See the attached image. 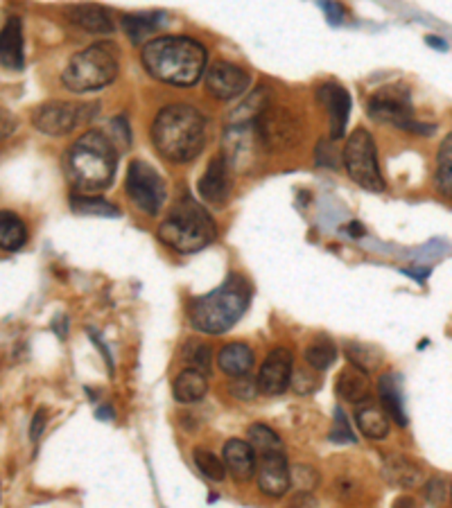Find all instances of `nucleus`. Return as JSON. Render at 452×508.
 I'll return each instance as SVG.
<instances>
[{"label": "nucleus", "instance_id": "nucleus-1", "mask_svg": "<svg viewBox=\"0 0 452 508\" xmlns=\"http://www.w3.org/2000/svg\"><path fill=\"white\" fill-rule=\"evenodd\" d=\"M141 59L154 80L172 86H193L206 68V47L184 34L156 37L143 46Z\"/></svg>", "mask_w": 452, "mask_h": 508}, {"label": "nucleus", "instance_id": "nucleus-2", "mask_svg": "<svg viewBox=\"0 0 452 508\" xmlns=\"http://www.w3.org/2000/svg\"><path fill=\"white\" fill-rule=\"evenodd\" d=\"M152 142L163 159L190 163L206 145V120L193 104H168L152 123Z\"/></svg>", "mask_w": 452, "mask_h": 508}, {"label": "nucleus", "instance_id": "nucleus-3", "mask_svg": "<svg viewBox=\"0 0 452 508\" xmlns=\"http://www.w3.org/2000/svg\"><path fill=\"white\" fill-rule=\"evenodd\" d=\"M249 298V282L238 273H231L217 289L204 297L190 298L186 314H188L190 325L199 332L222 334L245 316Z\"/></svg>", "mask_w": 452, "mask_h": 508}, {"label": "nucleus", "instance_id": "nucleus-4", "mask_svg": "<svg viewBox=\"0 0 452 508\" xmlns=\"http://www.w3.org/2000/svg\"><path fill=\"white\" fill-rule=\"evenodd\" d=\"M118 165V151L104 133L86 132L66 154V169L82 193H100L111 185Z\"/></svg>", "mask_w": 452, "mask_h": 508}, {"label": "nucleus", "instance_id": "nucleus-5", "mask_svg": "<svg viewBox=\"0 0 452 508\" xmlns=\"http://www.w3.org/2000/svg\"><path fill=\"white\" fill-rule=\"evenodd\" d=\"M156 236L165 246L175 249L177 254L188 255L206 249L215 240L217 226L206 212V208L199 206L195 199L184 197L161 221Z\"/></svg>", "mask_w": 452, "mask_h": 508}, {"label": "nucleus", "instance_id": "nucleus-6", "mask_svg": "<svg viewBox=\"0 0 452 508\" xmlns=\"http://www.w3.org/2000/svg\"><path fill=\"white\" fill-rule=\"evenodd\" d=\"M118 47L109 41H100L73 55L62 73V84L71 93H89L111 84L118 77Z\"/></svg>", "mask_w": 452, "mask_h": 508}, {"label": "nucleus", "instance_id": "nucleus-7", "mask_svg": "<svg viewBox=\"0 0 452 508\" xmlns=\"http://www.w3.org/2000/svg\"><path fill=\"white\" fill-rule=\"evenodd\" d=\"M367 111L376 123L391 125V127H398L403 132L421 133V136H430L434 132V127L419 123L414 118V111H412L410 102V90L405 86H385V89H378L376 93L369 98Z\"/></svg>", "mask_w": 452, "mask_h": 508}, {"label": "nucleus", "instance_id": "nucleus-8", "mask_svg": "<svg viewBox=\"0 0 452 508\" xmlns=\"http://www.w3.org/2000/svg\"><path fill=\"white\" fill-rule=\"evenodd\" d=\"M342 163L346 165V172L360 188L369 190V193L385 190V179H382L380 165H378L376 141L367 129H355L351 133L344 151H342Z\"/></svg>", "mask_w": 452, "mask_h": 508}, {"label": "nucleus", "instance_id": "nucleus-9", "mask_svg": "<svg viewBox=\"0 0 452 508\" xmlns=\"http://www.w3.org/2000/svg\"><path fill=\"white\" fill-rule=\"evenodd\" d=\"M127 197L141 208L145 215L154 217L165 202V184L161 175L147 160H132L125 177Z\"/></svg>", "mask_w": 452, "mask_h": 508}, {"label": "nucleus", "instance_id": "nucleus-10", "mask_svg": "<svg viewBox=\"0 0 452 508\" xmlns=\"http://www.w3.org/2000/svg\"><path fill=\"white\" fill-rule=\"evenodd\" d=\"M265 145L258 136L256 123L229 125L224 132V159L236 172H251L260 165Z\"/></svg>", "mask_w": 452, "mask_h": 508}, {"label": "nucleus", "instance_id": "nucleus-11", "mask_svg": "<svg viewBox=\"0 0 452 508\" xmlns=\"http://www.w3.org/2000/svg\"><path fill=\"white\" fill-rule=\"evenodd\" d=\"M256 129L267 151H288L301 138V125L290 113V108L274 104L256 118Z\"/></svg>", "mask_w": 452, "mask_h": 508}, {"label": "nucleus", "instance_id": "nucleus-12", "mask_svg": "<svg viewBox=\"0 0 452 508\" xmlns=\"http://www.w3.org/2000/svg\"><path fill=\"white\" fill-rule=\"evenodd\" d=\"M91 113H93V104L82 107V104L52 99L34 111L32 125L37 127V132L46 133V136H66L77 125L86 123Z\"/></svg>", "mask_w": 452, "mask_h": 508}, {"label": "nucleus", "instance_id": "nucleus-13", "mask_svg": "<svg viewBox=\"0 0 452 508\" xmlns=\"http://www.w3.org/2000/svg\"><path fill=\"white\" fill-rule=\"evenodd\" d=\"M249 73L231 62L211 64L206 73V90L222 102L245 95L249 89Z\"/></svg>", "mask_w": 452, "mask_h": 508}, {"label": "nucleus", "instance_id": "nucleus-14", "mask_svg": "<svg viewBox=\"0 0 452 508\" xmlns=\"http://www.w3.org/2000/svg\"><path fill=\"white\" fill-rule=\"evenodd\" d=\"M258 488L267 497L278 499L285 497L288 490L292 488V468L288 466V459L282 452H269L260 454L258 463Z\"/></svg>", "mask_w": 452, "mask_h": 508}, {"label": "nucleus", "instance_id": "nucleus-15", "mask_svg": "<svg viewBox=\"0 0 452 508\" xmlns=\"http://www.w3.org/2000/svg\"><path fill=\"white\" fill-rule=\"evenodd\" d=\"M294 375V357L288 349H274L272 353L265 357L263 366L258 373V386L263 393L267 395H281L282 391L292 384Z\"/></svg>", "mask_w": 452, "mask_h": 508}, {"label": "nucleus", "instance_id": "nucleus-16", "mask_svg": "<svg viewBox=\"0 0 452 508\" xmlns=\"http://www.w3.org/2000/svg\"><path fill=\"white\" fill-rule=\"evenodd\" d=\"M317 98H319V102L324 104L326 111H328L330 138H333V141L344 138L346 127H349V116H351L349 90H346L342 84L328 82V84L319 86V90H317Z\"/></svg>", "mask_w": 452, "mask_h": 508}, {"label": "nucleus", "instance_id": "nucleus-17", "mask_svg": "<svg viewBox=\"0 0 452 508\" xmlns=\"http://www.w3.org/2000/svg\"><path fill=\"white\" fill-rule=\"evenodd\" d=\"M199 194L211 206H224L231 197V177H229V163L224 154L213 156L208 168L204 169L202 179H199Z\"/></svg>", "mask_w": 452, "mask_h": 508}, {"label": "nucleus", "instance_id": "nucleus-18", "mask_svg": "<svg viewBox=\"0 0 452 508\" xmlns=\"http://www.w3.org/2000/svg\"><path fill=\"white\" fill-rule=\"evenodd\" d=\"M64 16L75 28L84 30L89 34H98V37H107V34H111L116 30L107 7L95 5V3H77V5L64 7Z\"/></svg>", "mask_w": 452, "mask_h": 508}, {"label": "nucleus", "instance_id": "nucleus-19", "mask_svg": "<svg viewBox=\"0 0 452 508\" xmlns=\"http://www.w3.org/2000/svg\"><path fill=\"white\" fill-rule=\"evenodd\" d=\"M222 459L226 463V470L236 481H249L258 472V459H256V447L251 443L231 438L222 447Z\"/></svg>", "mask_w": 452, "mask_h": 508}, {"label": "nucleus", "instance_id": "nucleus-20", "mask_svg": "<svg viewBox=\"0 0 452 508\" xmlns=\"http://www.w3.org/2000/svg\"><path fill=\"white\" fill-rule=\"evenodd\" d=\"M382 477H385L391 486L403 490L419 488L425 481V475L419 463L403 457V454H389V457L385 459V463H382Z\"/></svg>", "mask_w": 452, "mask_h": 508}, {"label": "nucleus", "instance_id": "nucleus-21", "mask_svg": "<svg viewBox=\"0 0 452 508\" xmlns=\"http://www.w3.org/2000/svg\"><path fill=\"white\" fill-rule=\"evenodd\" d=\"M0 62L5 71H23V25L19 16H10L0 37Z\"/></svg>", "mask_w": 452, "mask_h": 508}, {"label": "nucleus", "instance_id": "nucleus-22", "mask_svg": "<svg viewBox=\"0 0 452 508\" xmlns=\"http://www.w3.org/2000/svg\"><path fill=\"white\" fill-rule=\"evenodd\" d=\"M254 364H256L254 350H251L247 344H242V341L226 344L224 349L217 353V366H220L222 373H226V375L231 377L249 375Z\"/></svg>", "mask_w": 452, "mask_h": 508}, {"label": "nucleus", "instance_id": "nucleus-23", "mask_svg": "<svg viewBox=\"0 0 452 508\" xmlns=\"http://www.w3.org/2000/svg\"><path fill=\"white\" fill-rule=\"evenodd\" d=\"M378 395H380V402L385 407V411L389 414V418L401 427H407V414L405 407H403V389L401 380L394 373H387L378 382Z\"/></svg>", "mask_w": 452, "mask_h": 508}, {"label": "nucleus", "instance_id": "nucleus-24", "mask_svg": "<svg viewBox=\"0 0 452 508\" xmlns=\"http://www.w3.org/2000/svg\"><path fill=\"white\" fill-rule=\"evenodd\" d=\"M367 375L369 373L360 371V368L351 366L349 364L344 371L339 373L337 384H335L339 398L346 402H353V405H360V402L367 400L369 393H371V384H369Z\"/></svg>", "mask_w": 452, "mask_h": 508}, {"label": "nucleus", "instance_id": "nucleus-25", "mask_svg": "<svg viewBox=\"0 0 452 508\" xmlns=\"http://www.w3.org/2000/svg\"><path fill=\"white\" fill-rule=\"evenodd\" d=\"M208 391V380L206 373L199 371V368L188 366L186 371H181L177 375L175 384H172V393H175L177 402H184V405H193L199 402L206 395Z\"/></svg>", "mask_w": 452, "mask_h": 508}, {"label": "nucleus", "instance_id": "nucleus-26", "mask_svg": "<svg viewBox=\"0 0 452 508\" xmlns=\"http://www.w3.org/2000/svg\"><path fill=\"white\" fill-rule=\"evenodd\" d=\"M267 107H272V95H269L267 86L251 90L245 98V102L229 116V125H242V123H256L260 113Z\"/></svg>", "mask_w": 452, "mask_h": 508}, {"label": "nucleus", "instance_id": "nucleus-27", "mask_svg": "<svg viewBox=\"0 0 452 508\" xmlns=\"http://www.w3.org/2000/svg\"><path fill=\"white\" fill-rule=\"evenodd\" d=\"M28 240V228H25L23 220L10 211H3L0 215V246L3 251H19Z\"/></svg>", "mask_w": 452, "mask_h": 508}, {"label": "nucleus", "instance_id": "nucleus-28", "mask_svg": "<svg viewBox=\"0 0 452 508\" xmlns=\"http://www.w3.org/2000/svg\"><path fill=\"white\" fill-rule=\"evenodd\" d=\"M355 423H358V429L371 441H382L389 434V418L382 414L378 407H360L355 411Z\"/></svg>", "mask_w": 452, "mask_h": 508}, {"label": "nucleus", "instance_id": "nucleus-29", "mask_svg": "<svg viewBox=\"0 0 452 508\" xmlns=\"http://www.w3.org/2000/svg\"><path fill=\"white\" fill-rule=\"evenodd\" d=\"M161 19H163V14H154V12H147V14H125L120 25H123L129 41L141 43L143 39L152 37L161 28V23H163Z\"/></svg>", "mask_w": 452, "mask_h": 508}, {"label": "nucleus", "instance_id": "nucleus-30", "mask_svg": "<svg viewBox=\"0 0 452 508\" xmlns=\"http://www.w3.org/2000/svg\"><path fill=\"white\" fill-rule=\"evenodd\" d=\"M434 185L439 194L452 199V133L443 138L437 151V169H434Z\"/></svg>", "mask_w": 452, "mask_h": 508}, {"label": "nucleus", "instance_id": "nucleus-31", "mask_svg": "<svg viewBox=\"0 0 452 508\" xmlns=\"http://www.w3.org/2000/svg\"><path fill=\"white\" fill-rule=\"evenodd\" d=\"M346 359H349L351 366L364 373H373L382 364V350L376 344L351 341V344H346Z\"/></svg>", "mask_w": 452, "mask_h": 508}, {"label": "nucleus", "instance_id": "nucleus-32", "mask_svg": "<svg viewBox=\"0 0 452 508\" xmlns=\"http://www.w3.org/2000/svg\"><path fill=\"white\" fill-rule=\"evenodd\" d=\"M335 359H337V349H335L333 339L326 337V334H319L306 349V362L315 371H328Z\"/></svg>", "mask_w": 452, "mask_h": 508}, {"label": "nucleus", "instance_id": "nucleus-33", "mask_svg": "<svg viewBox=\"0 0 452 508\" xmlns=\"http://www.w3.org/2000/svg\"><path fill=\"white\" fill-rule=\"evenodd\" d=\"M73 212L84 217H118L120 208L102 197H86V194H73L71 197Z\"/></svg>", "mask_w": 452, "mask_h": 508}, {"label": "nucleus", "instance_id": "nucleus-34", "mask_svg": "<svg viewBox=\"0 0 452 508\" xmlns=\"http://www.w3.org/2000/svg\"><path fill=\"white\" fill-rule=\"evenodd\" d=\"M181 359H184L188 366L199 368L208 375L211 373V364H213V353H211V346L199 341V339H188L181 349Z\"/></svg>", "mask_w": 452, "mask_h": 508}, {"label": "nucleus", "instance_id": "nucleus-35", "mask_svg": "<svg viewBox=\"0 0 452 508\" xmlns=\"http://www.w3.org/2000/svg\"><path fill=\"white\" fill-rule=\"evenodd\" d=\"M247 434H249V443L256 447V452H258V454L282 452L281 436H278V434L274 432L272 427H267V425L254 423L249 429H247Z\"/></svg>", "mask_w": 452, "mask_h": 508}, {"label": "nucleus", "instance_id": "nucleus-36", "mask_svg": "<svg viewBox=\"0 0 452 508\" xmlns=\"http://www.w3.org/2000/svg\"><path fill=\"white\" fill-rule=\"evenodd\" d=\"M193 461L197 466V470L211 481H224L226 472H229L226 470V463H222L211 450H204V447H195Z\"/></svg>", "mask_w": 452, "mask_h": 508}, {"label": "nucleus", "instance_id": "nucleus-37", "mask_svg": "<svg viewBox=\"0 0 452 508\" xmlns=\"http://www.w3.org/2000/svg\"><path fill=\"white\" fill-rule=\"evenodd\" d=\"M292 486L299 493H312L319 486V472L312 466H294L292 468Z\"/></svg>", "mask_w": 452, "mask_h": 508}, {"label": "nucleus", "instance_id": "nucleus-38", "mask_svg": "<svg viewBox=\"0 0 452 508\" xmlns=\"http://www.w3.org/2000/svg\"><path fill=\"white\" fill-rule=\"evenodd\" d=\"M330 441L333 443H355L353 429H351L349 418L342 411V407H335V418H333V429H330Z\"/></svg>", "mask_w": 452, "mask_h": 508}, {"label": "nucleus", "instance_id": "nucleus-39", "mask_svg": "<svg viewBox=\"0 0 452 508\" xmlns=\"http://www.w3.org/2000/svg\"><path fill=\"white\" fill-rule=\"evenodd\" d=\"M231 393L233 398H238V400H254L256 395L260 393V386H258V380H249L247 375H240L233 380L231 384Z\"/></svg>", "mask_w": 452, "mask_h": 508}, {"label": "nucleus", "instance_id": "nucleus-40", "mask_svg": "<svg viewBox=\"0 0 452 508\" xmlns=\"http://www.w3.org/2000/svg\"><path fill=\"white\" fill-rule=\"evenodd\" d=\"M315 160L324 168L337 169L339 168V154L335 150V145L330 141H321L315 150Z\"/></svg>", "mask_w": 452, "mask_h": 508}, {"label": "nucleus", "instance_id": "nucleus-41", "mask_svg": "<svg viewBox=\"0 0 452 508\" xmlns=\"http://www.w3.org/2000/svg\"><path fill=\"white\" fill-rule=\"evenodd\" d=\"M321 7H324V12H326V16H328L330 23H333V25L344 23L346 10H344V5H342V3H337V0H324V3H321Z\"/></svg>", "mask_w": 452, "mask_h": 508}, {"label": "nucleus", "instance_id": "nucleus-42", "mask_svg": "<svg viewBox=\"0 0 452 508\" xmlns=\"http://www.w3.org/2000/svg\"><path fill=\"white\" fill-rule=\"evenodd\" d=\"M292 384L297 393H312V391L319 386V380H317V377H310L306 371H299L297 375H292Z\"/></svg>", "mask_w": 452, "mask_h": 508}, {"label": "nucleus", "instance_id": "nucleus-43", "mask_svg": "<svg viewBox=\"0 0 452 508\" xmlns=\"http://www.w3.org/2000/svg\"><path fill=\"white\" fill-rule=\"evenodd\" d=\"M446 484H443L441 479H430L428 484H425V499H428L430 504H441L443 497H446Z\"/></svg>", "mask_w": 452, "mask_h": 508}, {"label": "nucleus", "instance_id": "nucleus-44", "mask_svg": "<svg viewBox=\"0 0 452 508\" xmlns=\"http://www.w3.org/2000/svg\"><path fill=\"white\" fill-rule=\"evenodd\" d=\"M46 425H48V409H37V414L32 416V423H30V438L32 443H37L41 438V434L46 432Z\"/></svg>", "mask_w": 452, "mask_h": 508}, {"label": "nucleus", "instance_id": "nucleus-45", "mask_svg": "<svg viewBox=\"0 0 452 508\" xmlns=\"http://www.w3.org/2000/svg\"><path fill=\"white\" fill-rule=\"evenodd\" d=\"M91 337H93V341H95V346H98V350H102V355H104V359H107V366H109V373H113V359H111V353H109L107 349H104V341L102 339L98 337V334L91 330Z\"/></svg>", "mask_w": 452, "mask_h": 508}, {"label": "nucleus", "instance_id": "nucleus-46", "mask_svg": "<svg viewBox=\"0 0 452 508\" xmlns=\"http://www.w3.org/2000/svg\"><path fill=\"white\" fill-rule=\"evenodd\" d=\"M342 231L351 233V237H362L364 233H367V231H364V226L358 224V221H351V224H346Z\"/></svg>", "mask_w": 452, "mask_h": 508}, {"label": "nucleus", "instance_id": "nucleus-47", "mask_svg": "<svg viewBox=\"0 0 452 508\" xmlns=\"http://www.w3.org/2000/svg\"><path fill=\"white\" fill-rule=\"evenodd\" d=\"M425 41H428V46L437 47V50H448V43H446V41H441V39H437V37H428V39H425Z\"/></svg>", "mask_w": 452, "mask_h": 508}, {"label": "nucleus", "instance_id": "nucleus-48", "mask_svg": "<svg viewBox=\"0 0 452 508\" xmlns=\"http://www.w3.org/2000/svg\"><path fill=\"white\" fill-rule=\"evenodd\" d=\"M98 418H102V420H111V418H113L111 407H102V409H98Z\"/></svg>", "mask_w": 452, "mask_h": 508}]
</instances>
